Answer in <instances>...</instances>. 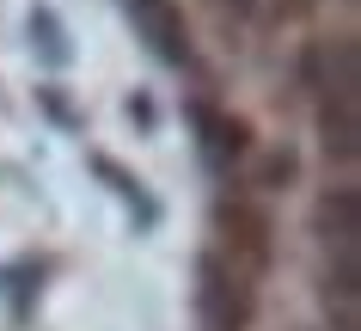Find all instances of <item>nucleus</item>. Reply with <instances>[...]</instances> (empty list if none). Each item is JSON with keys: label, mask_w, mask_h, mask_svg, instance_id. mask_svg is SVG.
I'll return each mask as SVG.
<instances>
[{"label": "nucleus", "mask_w": 361, "mask_h": 331, "mask_svg": "<svg viewBox=\"0 0 361 331\" xmlns=\"http://www.w3.org/2000/svg\"><path fill=\"white\" fill-rule=\"evenodd\" d=\"M312 92H319V136L324 154L355 160V111H361V61H355V37H324L306 56Z\"/></svg>", "instance_id": "f257e3e1"}, {"label": "nucleus", "mask_w": 361, "mask_h": 331, "mask_svg": "<svg viewBox=\"0 0 361 331\" xmlns=\"http://www.w3.org/2000/svg\"><path fill=\"white\" fill-rule=\"evenodd\" d=\"M257 313V282L233 276L214 252L196 258V319L209 331H245Z\"/></svg>", "instance_id": "7ed1b4c3"}, {"label": "nucleus", "mask_w": 361, "mask_h": 331, "mask_svg": "<svg viewBox=\"0 0 361 331\" xmlns=\"http://www.w3.org/2000/svg\"><path fill=\"white\" fill-rule=\"evenodd\" d=\"M190 123H196L202 154H209L214 166H233V160L251 154V129L239 117H227V111H214V104H190Z\"/></svg>", "instance_id": "39448f33"}, {"label": "nucleus", "mask_w": 361, "mask_h": 331, "mask_svg": "<svg viewBox=\"0 0 361 331\" xmlns=\"http://www.w3.org/2000/svg\"><path fill=\"white\" fill-rule=\"evenodd\" d=\"M31 37H37V49H43V61H49V68H61V61H68V31H61V19L49 13V6H37V13H31Z\"/></svg>", "instance_id": "0eeeda50"}, {"label": "nucleus", "mask_w": 361, "mask_h": 331, "mask_svg": "<svg viewBox=\"0 0 361 331\" xmlns=\"http://www.w3.org/2000/svg\"><path fill=\"white\" fill-rule=\"evenodd\" d=\"M209 234H214L209 252L221 258L233 276H245V282H264L269 276V264H276V227H269L264 203H251V196H221Z\"/></svg>", "instance_id": "f03ea898"}, {"label": "nucleus", "mask_w": 361, "mask_h": 331, "mask_svg": "<svg viewBox=\"0 0 361 331\" xmlns=\"http://www.w3.org/2000/svg\"><path fill=\"white\" fill-rule=\"evenodd\" d=\"M123 13H129V25L141 31V43L159 61H171V68L190 61V31H184V13L171 0H123Z\"/></svg>", "instance_id": "20e7f679"}, {"label": "nucleus", "mask_w": 361, "mask_h": 331, "mask_svg": "<svg viewBox=\"0 0 361 331\" xmlns=\"http://www.w3.org/2000/svg\"><path fill=\"white\" fill-rule=\"evenodd\" d=\"M251 13H264L269 25H288V19H306L312 13V0H245Z\"/></svg>", "instance_id": "1a4fd4ad"}, {"label": "nucleus", "mask_w": 361, "mask_h": 331, "mask_svg": "<svg viewBox=\"0 0 361 331\" xmlns=\"http://www.w3.org/2000/svg\"><path fill=\"white\" fill-rule=\"evenodd\" d=\"M294 178V148H251L245 154V184L251 191H276V184H288Z\"/></svg>", "instance_id": "423d86ee"}, {"label": "nucleus", "mask_w": 361, "mask_h": 331, "mask_svg": "<svg viewBox=\"0 0 361 331\" xmlns=\"http://www.w3.org/2000/svg\"><path fill=\"white\" fill-rule=\"evenodd\" d=\"M92 172H98V178H111V184H116V196H129V203H135V209H141V215H153V203H147V196H141V178L116 172L111 160H92Z\"/></svg>", "instance_id": "6e6552de"}]
</instances>
